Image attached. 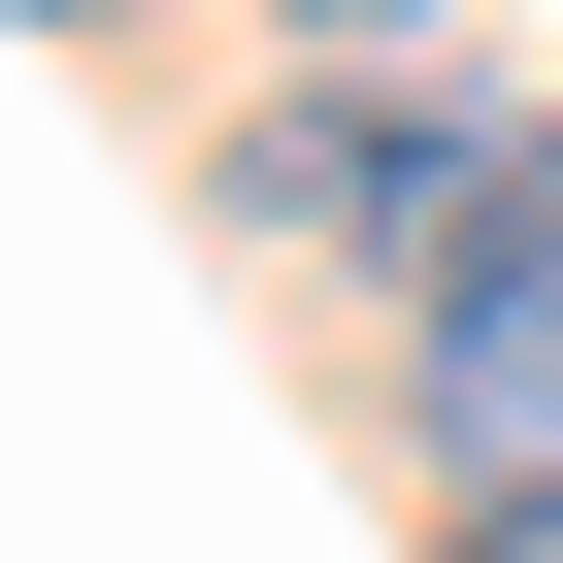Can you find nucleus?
<instances>
[{"mask_svg": "<svg viewBox=\"0 0 563 563\" xmlns=\"http://www.w3.org/2000/svg\"><path fill=\"white\" fill-rule=\"evenodd\" d=\"M299 34H332V67H365V34H431V0H299Z\"/></svg>", "mask_w": 563, "mask_h": 563, "instance_id": "obj_3", "label": "nucleus"}, {"mask_svg": "<svg viewBox=\"0 0 563 563\" xmlns=\"http://www.w3.org/2000/svg\"><path fill=\"white\" fill-rule=\"evenodd\" d=\"M431 563H563V497H464V530H431Z\"/></svg>", "mask_w": 563, "mask_h": 563, "instance_id": "obj_2", "label": "nucleus"}, {"mask_svg": "<svg viewBox=\"0 0 563 563\" xmlns=\"http://www.w3.org/2000/svg\"><path fill=\"white\" fill-rule=\"evenodd\" d=\"M398 365H431V464H464V497H563V265H497V299H431Z\"/></svg>", "mask_w": 563, "mask_h": 563, "instance_id": "obj_1", "label": "nucleus"}]
</instances>
